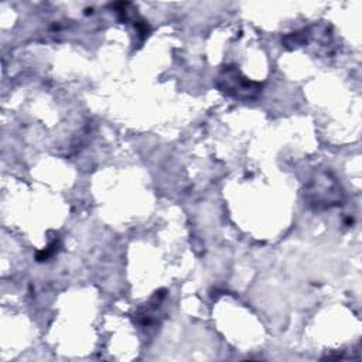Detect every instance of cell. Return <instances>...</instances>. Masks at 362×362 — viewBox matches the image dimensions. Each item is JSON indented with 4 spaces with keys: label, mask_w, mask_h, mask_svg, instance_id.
I'll list each match as a JSON object with an SVG mask.
<instances>
[{
    "label": "cell",
    "mask_w": 362,
    "mask_h": 362,
    "mask_svg": "<svg viewBox=\"0 0 362 362\" xmlns=\"http://www.w3.org/2000/svg\"><path fill=\"white\" fill-rule=\"evenodd\" d=\"M218 85L235 98H252L259 92V85L249 82L235 68H225L218 78Z\"/></svg>",
    "instance_id": "6da1fadb"
}]
</instances>
